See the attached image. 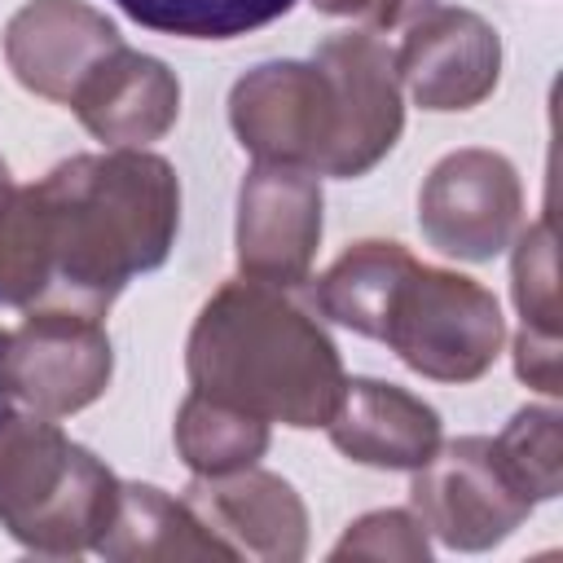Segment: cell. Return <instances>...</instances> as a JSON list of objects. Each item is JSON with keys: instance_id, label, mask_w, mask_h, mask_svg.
I'll return each mask as SVG.
<instances>
[{"instance_id": "obj_2", "label": "cell", "mask_w": 563, "mask_h": 563, "mask_svg": "<svg viewBox=\"0 0 563 563\" xmlns=\"http://www.w3.org/2000/svg\"><path fill=\"white\" fill-rule=\"evenodd\" d=\"M229 123L260 163L365 176L405 123L391 53L369 31H343L312 62H264L233 84Z\"/></svg>"}, {"instance_id": "obj_3", "label": "cell", "mask_w": 563, "mask_h": 563, "mask_svg": "<svg viewBox=\"0 0 563 563\" xmlns=\"http://www.w3.org/2000/svg\"><path fill=\"white\" fill-rule=\"evenodd\" d=\"M194 391L264 422L325 427L343 396V365L325 330L268 282L220 286L189 334Z\"/></svg>"}, {"instance_id": "obj_9", "label": "cell", "mask_w": 563, "mask_h": 563, "mask_svg": "<svg viewBox=\"0 0 563 563\" xmlns=\"http://www.w3.org/2000/svg\"><path fill=\"white\" fill-rule=\"evenodd\" d=\"M321 242V185L303 167L260 163L238 189V268L251 282H308Z\"/></svg>"}, {"instance_id": "obj_18", "label": "cell", "mask_w": 563, "mask_h": 563, "mask_svg": "<svg viewBox=\"0 0 563 563\" xmlns=\"http://www.w3.org/2000/svg\"><path fill=\"white\" fill-rule=\"evenodd\" d=\"M132 22L180 40H238L295 9V0H114Z\"/></svg>"}, {"instance_id": "obj_10", "label": "cell", "mask_w": 563, "mask_h": 563, "mask_svg": "<svg viewBox=\"0 0 563 563\" xmlns=\"http://www.w3.org/2000/svg\"><path fill=\"white\" fill-rule=\"evenodd\" d=\"M391 66L422 110H471L497 88L501 40L479 13L431 4L409 22Z\"/></svg>"}, {"instance_id": "obj_8", "label": "cell", "mask_w": 563, "mask_h": 563, "mask_svg": "<svg viewBox=\"0 0 563 563\" xmlns=\"http://www.w3.org/2000/svg\"><path fill=\"white\" fill-rule=\"evenodd\" d=\"M110 339L101 317L75 308H26V321L9 334L13 400L31 413L66 418L92 405L110 383Z\"/></svg>"}, {"instance_id": "obj_12", "label": "cell", "mask_w": 563, "mask_h": 563, "mask_svg": "<svg viewBox=\"0 0 563 563\" xmlns=\"http://www.w3.org/2000/svg\"><path fill=\"white\" fill-rule=\"evenodd\" d=\"M185 506L220 537L233 559H299L308 541V515L295 488L282 475L242 466L229 475H198L185 493Z\"/></svg>"}, {"instance_id": "obj_22", "label": "cell", "mask_w": 563, "mask_h": 563, "mask_svg": "<svg viewBox=\"0 0 563 563\" xmlns=\"http://www.w3.org/2000/svg\"><path fill=\"white\" fill-rule=\"evenodd\" d=\"M312 4L334 18H361L369 26H400V22H413L418 13H427L435 0H312Z\"/></svg>"}, {"instance_id": "obj_1", "label": "cell", "mask_w": 563, "mask_h": 563, "mask_svg": "<svg viewBox=\"0 0 563 563\" xmlns=\"http://www.w3.org/2000/svg\"><path fill=\"white\" fill-rule=\"evenodd\" d=\"M180 185L145 150L75 154L0 198V303L106 317L114 295L172 255Z\"/></svg>"}, {"instance_id": "obj_16", "label": "cell", "mask_w": 563, "mask_h": 563, "mask_svg": "<svg viewBox=\"0 0 563 563\" xmlns=\"http://www.w3.org/2000/svg\"><path fill=\"white\" fill-rule=\"evenodd\" d=\"M413 268V255L400 242H356L347 255H339L321 277H317V308L356 330L378 339L383 312L400 286V277Z\"/></svg>"}, {"instance_id": "obj_13", "label": "cell", "mask_w": 563, "mask_h": 563, "mask_svg": "<svg viewBox=\"0 0 563 563\" xmlns=\"http://www.w3.org/2000/svg\"><path fill=\"white\" fill-rule=\"evenodd\" d=\"M66 106L110 150H141L176 123L180 84L158 57L119 44L110 57H101V66L79 84Z\"/></svg>"}, {"instance_id": "obj_14", "label": "cell", "mask_w": 563, "mask_h": 563, "mask_svg": "<svg viewBox=\"0 0 563 563\" xmlns=\"http://www.w3.org/2000/svg\"><path fill=\"white\" fill-rule=\"evenodd\" d=\"M339 453H347L361 466H387V471H418L440 449V418L418 396L378 383V378H352L343 383V396L325 422Z\"/></svg>"}, {"instance_id": "obj_7", "label": "cell", "mask_w": 563, "mask_h": 563, "mask_svg": "<svg viewBox=\"0 0 563 563\" xmlns=\"http://www.w3.org/2000/svg\"><path fill=\"white\" fill-rule=\"evenodd\" d=\"M519 216V176L493 150H457L440 158L418 194L422 238L453 260H493L515 242Z\"/></svg>"}, {"instance_id": "obj_24", "label": "cell", "mask_w": 563, "mask_h": 563, "mask_svg": "<svg viewBox=\"0 0 563 563\" xmlns=\"http://www.w3.org/2000/svg\"><path fill=\"white\" fill-rule=\"evenodd\" d=\"M13 189V180H9V167H4V158H0V198Z\"/></svg>"}, {"instance_id": "obj_5", "label": "cell", "mask_w": 563, "mask_h": 563, "mask_svg": "<svg viewBox=\"0 0 563 563\" xmlns=\"http://www.w3.org/2000/svg\"><path fill=\"white\" fill-rule=\"evenodd\" d=\"M378 339L422 378L475 383L497 361L506 321L479 282L413 260L383 312Z\"/></svg>"}, {"instance_id": "obj_17", "label": "cell", "mask_w": 563, "mask_h": 563, "mask_svg": "<svg viewBox=\"0 0 563 563\" xmlns=\"http://www.w3.org/2000/svg\"><path fill=\"white\" fill-rule=\"evenodd\" d=\"M176 449L194 475H229L255 466V457L268 449V422L189 391L176 413Z\"/></svg>"}, {"instance_id": "obj_4", "label": "cell", "mask_w": 563, "mask_h": 563, "mask_svg": "<svg viewBox=\"0 0 563 563\" xmlns=\"http://www.w3.org/2000/svg\"><path fill=\"white\" fill-rule=\"evenodd\" d=\"M119 479L44 413L0 422V528L35 554H79L106 532Z\"/></svg>"}, {"instance_id": "obj_15", "label": "cell", "mask_w": 563, "mask_h": 563, "mask_svg": "<svg viewBox=\"0 0 563 563\" xmlns=\"http://www.w3.org/2000/svg\"><path fill=\"white\" fill-rule=\"evenodd\" d=\"M92 550L106 559H233L185 501L154 484H119L114 515Z\"/></svg>"}, {"instance_id": "obj_21", "label": "cell", "mask_w": 563, "mask_h": 563, "mask_svg": "<svg viewBox=\"0 0 563 563\" xmlns=\"http://www.w3.org/2000/svg\"><path fill=\"white\" fill-rule=\"evenodd\" d=\"M369 554V559H427V537L418 515L405 510H378L352 523V532L334 545V559Z\"/></svg>"}, {"instance_id": "obj_19", "label": "cell", "mask_w": 563, "mask_h": 563, "mask_svg": "<svg viewBox=\"0 0 563 563\" xmlns=\"http://www.w3.org/2000/svg\"><path fill=\"white\" fill-rule=\"evenodd\" d=\"M493 453L501 462V471L510 475V484L537 506L559 497L563 484V440H559V413L528 405L510 418V427L493 440Z\"/></svg>"}, {"instance_id": "obj_6", "label": "cell", "mask_w": 563, "mask_h": 563, "mask_svg": "<svg viewBox=\"0 0 563 563\" xmlns=\"http://www.w3.org/2000/svg\"><path fill=\"white\" fill-rule=\"evenodd\" d=\"M409 497L418 523L453 550H488L532 515V501L510 484L484 435L440 444L413 471Z\"/></svg>"}, {"instance_id": "obj_20", "label": "cell", "mask_w": 563, "mask_h": 563, "mask_svg": "<svg viewBox=\"0 0 563 563\" xmlns=\"http://www.w3.org/2000/svg\"><path fill=\"white\" fill-rule=\"evenodd\" d=\"M515 308L523 317V334L559 339V268H554V224L541 216L515 246Z\"/></svg>"}, {"instance_id": "obj_11", "label": "cell", "mask_w": 563, "mask_h": 563, "mask_svg": "<svg viewBox=\"0 0 563 563\" xmlns=\"http://www.w3.org/2000/svg\"><path fill=\"white\" fill-rule=\"evenodd\" d=\"M119 31L110 18L79 0H31L9 18L4 31V57L22 88L70 101L79 84L119 48Z\"/></svg>"}, {"instance_id": "obj_23", "label": "cell", "mask_w": 563, "mask_h": 563, "mask_svg": "<svg viewBox=\"0 0 563 563\" xmlns=\"http://www.w3.org/2000/svg\"><path fill=\"white\" fill-rule=\"evenodd\" d=\"M13 413V378H9V330H0V422Z\"/></svg>"}]
</instances>
